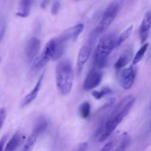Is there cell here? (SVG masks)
Listing matches in <instances>:
<instances>
[{
  "instance_id": "obj_1",
  "label": "cell",
  "mask_w": 151,
  "mask_h": 151,
  "mask_svg": "<svg viewBox=\"0 0 151 151\" xmlns=\"http://www.w3.org/2000/svg\"><path fill=\"white\" fill-rule=\"evenodd\" d=\"M136 99L130 95L122 99L112 111L111 114L106 120H105L104 131L98 139L99 142H104L109 138L118 125L122 122L124 118L128 114L135 103Z\"/></svg>"
},
{
  "instance_id": "obj_2",
  "label": "cell",
  "mask_w": 151,
  "mask_h": 151,
  "mask_svg": "<svg viewBox=\"0 0 151 151\" xmlns=\"http://www.w3.org/2000/svg\"><path fill=\"white\" fill-rule=\"evenodd\" d=\"M75 81V71L72 62L63 60L59 62L55 69V81L58 90L61 95L66 96L72 91Z\"/></svg>"
},
{
  "instance_id": "obj_3",
  "label": "cell",
  "mask_w": 151,
  "mask_h": 151,
  "mask_svg": "<svg viewBox=\"0 0 151 151\" xmlns=\"http://www.w3.org/2000/svg\"><path fill=\"white\" fill-rule=\"evenodd\" d=\"M117 38L114 33H109L102 37L99 41L94 54V66L102 69L107 65L108 58L116 47Z\"/></svg>"
},
{
  "instance_id": "obj_4",
  "label": "cell",
  "mask_w": 151,
  "mask_h": 151,
  "mask_svg": "<svg viewBox=\"0 0 151 151\" xmlns=\"http://www.w3.org/2000/svg\"><path fill=\"white\" fill-rule=\"evenodd\" d=\"M120 7L121 4L118 1H114L111 3L105 10L101 20L100 21L95 29L93 30V32L97 36H100L101 34L106 32L116 19L120 10Z\"/></svg>"
},
{
  "instance_id": "obj_5",
  "label": "cell",
  "mask_w": 151,
  "mask_h": 151,
  "mask_svg": "<svg viewBox=\"0 0 151 151\" xmlns=\"http://www.w3.org/2000/svg\"><path fill=\"white\" fill-rule=\"evenodd\" d=\"M57 48V39L52 38L48 41L43 50L42 53L34 60L32 69L34 72H38L47 64L50 60H53Z\"/></svg>"
},
{
  "instance_id": "obj_6",
  "label": "cell",
  "mask_w": 151,
  "mask_h": 151,
  "mask_svg": "<svg viewBox=\"0 0 151 151\" xmlns=\"http://www.w3.org/2000/svg\"><path fill=\"white\" fill-rule=\"evenodd\" d=\"M97 37L98 36L92 32L91 35H90L87 42L83 46L81 47L79 53H78V62H77L78 63L77 69H78V74L81 73L84 65H85V63H86L87 60L89 58L90 55H91V52H92L93 49H94V44H95Z\"/></svg>"
},
{
  "instance_id": "obj_7",
  "label": "cell",
  "mask_w": 151,
  "mask_h": 151,
  "mask_svg": "<svg viewBox=\"0 0 151 151\" xmlns=\"http://www.w3.org/2000/svg\"><path fill=\"white\" fill-rule=\"evenodd\" d=\"M103 74L100 69L97 66L91 68L87 74L83 83V89L85 91H90L98 86L103 79Z\"/></svg>"
},
{
  "instance_id": "obj_8",
  "label": "cell",
  "mask_w": 151,
  "mask_h": 151,
  "mask_svg": "<svg viewBox=\"0 0 151 151\" xmlns=\"http://www.w3.org/2000/svg\"><path fill=\"white\" fill-rule=\"evenodd\" d=\"M83 24H78L66 29L64 32H63L58 38V39L61 41V42L64 43V44H66L69 41H75L76 40H78V37L81 35V32H83Z\"/></svg>"
},
{
  "instance_id": "obj_9",
  "label": "cell",
  "mask_w": 151,
  "mask_h": 151,
  "mask_svg": "<svg viewBox=\"0 0 151 151\" xmlns=\"http://www.w3.org/2000/svg\"><path fill=\"white\" fill-rule=\"evenodd\" d=\"M41 48V41L37 37H32L29 39L25 47V55L29 62L35 59Z\"/></svg>"
},
{
  "instance_id": "obj_10",
  "label": "cell",
  "mask_w": 151,
  "mask_h": 151,
  "mask_svg": "<svg viewBox=\"0 0 151 151\" xmlns=\"http://www.w3.org/2000/svg\"><path fill=\"white\" fill-rule=\"evenodd\" d=\"M136 78V71L133 66L125 68L122 71L120 75V85L124 89L128 90L132 87Z\"/></svg>"
},
{
  "instance_id": "obj_11",
  "label": "cell",
  "mask_w": 151,
  "mask_h": 151,
  "mask_svg": "<svg viewBox=\"0 0 151 151\" xmlns=\"http://www.w3.org/2000/svg\"><path fill=\"white\" fill-rule=\"evenodd\" d=\"M151 27V11L146 13L139 27V36L141 44H144L148 37V32Z\"/></svg>"
},
{
  "instance_id": "obj_12",
  "label": "cell",
  "mask_w": 151,
  "mask_h": 151,
  "mask_svg": "<svg viewBox=\"0 0 151 151\" xmlns=\"http://www.w3.org/2000/svg\"><path fill=\"white\" fill-rule=\"evenodd\" d=\"M43 78H44V74H42L41 77L39 78L38 81H37L36 84L34 86V88L24 97L23 100H22V107H25V106H28L29 104H30L34 100H35L38 96V93H39L40 89L41 88V85H42V81Z\"/></svg>"
},
{
  "instance_id": "obj_13",
  "label": "cell",
  "mask_w": 151,
  "mask_h": 151,
  "mask_svg": "<svg viewBox=\"0 0 151 151\" xmlns=\"http://www.w3.org/2000/svg\"><path fill=\"white\" fill-rule=\"evenodd\" d=\"M133 57V52L131 50H127L124 51L119 55V58L114 63V68L116 69H120L125 67L131 60Z\"/></svg>"
},
{
  "instance_id": "obj_14",
  "label": "cell",
  "mask_w": 151,
  "mask_h": 151,
  "mask_svg": "<svg viewBox=\"0 0 151 151\" xmlns=\"http://www.w3.org/2000/svg\"><path fill=\"white\" fill-rule=\"evenodd\" d=\"M47 126H48V123H47V119L43 117V116L39 117L35 122V125L33 127V130H32V132L31 134L35 137H36V138H38L41 134H42L46 131Z\"/></svg>"
},
{
  "instance_id": "obj_15",
  "label": "cell",
  "mask_w": 151,
  "mask_h": 151,
  "mask_svg": "<svg viewBox=\"0 0 151 151\" xmlns=\"http://www.w3.org/2000/svg\"><path fill=\"white\" fill-rule=\"evenodd\" d=\"M31 5H32V0H21L20 9L19 11L16 13V15L19 17H27L30 13Z\"/></svg>"
},
{
  "instance_id": "obj_16",
  "label": "cell",
  "mask_w": 151,
  "mask_h": 151,
  "mask_svg": "<svg viewBox=\"0 0 151 151\" xmlns=\"http://www.w3.org/2000/svg\"><path fill=\"white\" fill-rule=\"evenodd\" d=\"M21 139H22V135L19 132H16L14 135L13 136L10 141L7 143L5 145L4 150L7 151H13L17 148L19 145L20 144Z\"/></svg>"
},
{
  "instance_id": "obj_17",
  "label": "cell",
  "mask_w": 151,
  "mask_h": 151,
  "mask_svg": "<svg viewBox=\"0 0 151 151\" xmlns=\"http://www.w3.org/2000/svg\"><path fill=\"white\" fill-rule=\"evenodd\" d=\"M121 140L119 142V144L118 145L117 147L115 148V150L122 151L126 150L128 148L131 142V138L127 133H124L120 137Z\"/></svg>"
},
{
  "instance_id": "obj_18",
  "label": "cell",
  "mask_w": 151,
  "mask_h": 151,
  "mask_svg": "<svg viewBox=\"0 0 151 151\" xmlns=\"http://www.w3.org/2000/svg\"><path fill=\"white\" fill-rule=\"evenodd\" d=\"M133 29H134V26L133 25H131L130 27H128L120 35L119 37H118L117 40H116V47H119L122 43L125 42L130 36H131V33L133 32Z\"/></svg>"
},
{
  "instance_id": "obj_19",
  "label": "cell",
  "mask_w": 151,
  "mask_h": 151,
  "mask_svg": "<svg viewBox=\"0 0 151 151\" xmlns=\"http://www.w3.org/2000/svg\"><path fill=\"white\" fill-rule=\"evenodd\" d=\"M147 47H148V44L147 43H145L141 47H140L139 50L137 51L136 55L134 57V59H133V64L137 65V63H139L142 60V59L144 57L146 51L147 50Z\"/></svg>"
},
{
  "instance_id": "obj_20",
  "label": "cell",
  "mask_w": 151,
  "mask_h": 151,
  "mask_svg": "<svg viewBox=\"0 0 151 151\" xmlns=\"http://www.w3.org/2000/svg\"><path fill=\"white\" fill-rule=\"evenodd\" d=\"M91 113V105L88 102H84L79 108L80 116L83 119H86L90 116Z\"/></svg>"
},
{
  "instance_id": "obj_21",
  "label": "cell",
  "mask_w": 151,
  "mask_h": 151,
  "mask_svg": "<svg viewBox=\"0 0 151 151\" xmlns=\"http://www.w3.org/2000/svg\"><path fill=\"white\" fill-rule=\"evenodd\" d=\"M112 93V90L109 87H104L100 91H93L91 92V95L97 100H100L106 95L110 94Z\"/></svg>"
},
{
  "instance_id": "obj_22",
  "label": "cell",
  "mask_w": 151,
  "mask_h": 151,
  "mask_svg": "<svg viewBox=\"0 0 151 151\" xmlns=\"http://www.w3.org/2000/svg\"><path fill=\"white\" fill-rule=\"evenodd\" d=\"M116 139H113L110 140L109 142H108L103 147H102L100 150H113L114 146L116 145Z\"/></svg>"
},
{
  "instance_id": "obj_23",
  "label": "cell",
  "mask_w": 151,
  "mask_h": 151,
  "mask_svg": "<svg viewBox=\"0 0 151 151\" xmlns=\"http://www.w3.org/2000/svg\"><path fill=\"white\" fill-rule=\"evenodd\" d=\"M60 9V3L59 1H55L53 3L51 8V14L52 16H56L58 13L59 10Z\"/></svg>"
},
{
  "instance_id": "obj_24",
  "label": "cell",
  "mask_w": 151,
  "mask_h": 151,
  "mask_svg": "<svg viewBox=\"0 0 151 151\" xmlns=\"http://www.w3.org/2000/svg\"><path fill=\"white\" fill-rule=\"evenodd\" d=\"M6 116H7V111H6V109L4 108H1L0 110V122H1V128H2L4 125V122L5 121Z\"/></svg>"
},
{
  "instance_id": "obj_25",
  "label": "cell",
  "mask_w": 151,
  "mask_h": 151,
  "mask_svg": "<svg viewBox=\"0 0 151 151\" xmlns=\"http://www.w3.org/2000/svg\"><path fill=\"white\" fill-rule=\"evenodd\" d=\"M87 149H88V143L83 142L78 145V147L77 148V150L80 151H83V150H87Z\"/></svg>"
},
{
  "instance_id": "obj_26",
  "label": "cell",
  "mask_w": 151,
  "mask_h": 151,
  "mask_svg": "<svg viewBox=\"0 0 151 151\" xmlns=\"http://www.w3.org/2000/svg\"><path fill=\"white\" fill-rule=\"evenodd\" d=\"M7 135H4V137H1V142H0V148L1 150H4V146L5 145V142L7 141Z\"/></svg>"
},
{
  "instance_id": "obj_27",
  "label": "cell",
  "mask_w": 151,
  "mask_h": 151,
  "mask_svg": "<svg viewBox=\"0 0 151 151\" xmlns=\"http://www.w3.org/2000/svg\"><path fill=\"white\" fill-rule=\"evenodd\" d=\"M4 28H5V25H4V23H1V40H2L3 36H4Z\"/></svg>"
},
{
  "instance_id": "obj_28",
  "label": "cell",
  "mask_w": 151,
  "mask_h": 151,
  "mask_svg": "<svg viewBox=\"0 0 151 151\" xmlns=\"http://www.w3.org/2000/svg\"><path fill=\"white\" fill-rule=\"evenodd\" d=\"M49 1H50V0H44V1H42V3H41V7H42V8H44Z\"/></svg>"
},
{
  "instance_id": "obj_29",
  "label": "cell",
  "mask_w": 151,
  "mask_h": 151,
  "mask_svg": "<svg viewBox=\"0 0 151 151\" xmlns=\"http://www.w3.org/2000/svg\"><path fill=\"white\" fill-rule=\"evenodd\" d=\"M149 129H150V131H151V122L150 123V128H149Z\"/></svg>"
},
{
  "instance_id": "obj_30",
  "label": "cell",
  "mask_w": 151,
  "mask_h": 151,
  "mask_svg": "<svg viewBox=\"0 0 151 151\" xmlns=\"http://www.w3.org/2000/svg\"><path fill=\"white\" fill-rule=\"evenodd\" d=\"M150 109H151V103H150Z\"/></svg>"
},
{
  "instance_id": "obj_31",
  "label": "cell",
  "mask_w": 151,
  "mask_h": 151,
  "mask_svg": "<svg viewBox=\"0 0 151 151\" xmlns=\"http://www.w3.org/2000/svg\"><path fill=\"white\" fill-rule=\"evenodd\" d=\"M77 1H78V0H77Z\"/></svg>"
}]
</instances>
